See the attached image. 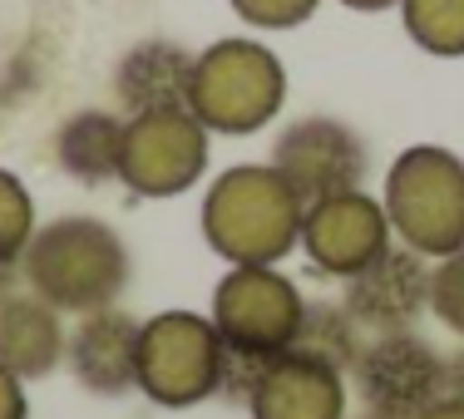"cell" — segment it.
<instances>
[{"label":"cell","mask_w":464,"mask_h":419,"mask_svg":"<svg viewBox=\"0 0 464 419\" xmlns=\"http://www.w3.org/2000/svg\"><path fill=\"white\" fill-rule=\"evenodd\" d=\"M302 311V286L277 267H227L223 281L213 286V306H208L227 356L252 360V366H267L272 356L296 346Z\"/></svg>","instance_id":"8992f818"},{"label":"cell","mask_w":464,"mask_h":419,"mask_svg":"<svg viewBox=\"0 0 464 419\" xmlns=\"http://www.w3.org/2000/svg\"><path fill=\"white\" fill-rule=\"evenodd\" d=\"M193 64L198 54L179 40H139L114 64V104L124 119L153 114V109H188L193 94Z\"/></svg>","instance_id":"5bb4252c"},{"label":"cell","mask_w":464,"mask_h":419,"mask_svg":"<svg viewBox=\"0 0 464 419\" xmlns=\"http://www.w3.org/2000/svg\"><path fill=\"white\" fill-rule=\"evenodd\" d=\"M361 346H366V326L351 316L346 296H316V301H306L302 330H296L292 350H306V356L326 360V366H336V370H351L361 356Z\"/></svg>","instance_id":"e0dca14e"},{"label":"cell","mask_w":464,"mask_h":419,"mask_svg":"<svg viewBox=\"0 0 464 419\" xmlns=\"http://www.w3.org/2000/svg\"><path fill=\"white\" fill-rule=\"evenodd\" d=\"M346 419H385V414H371V410H361V414H346Z\"/></svg>","instance_id":"484cf974"},{"label":"cell","mask_w":464,"mask_h":419,"mask_svg":"<svg viewBox=\"0 0 464 419\" xmlns=\"http://www.w3.org/2000/svg\"><path fill=\"white\" fill-rule=\"evenodd\" d=\"M361 410L385 419H415L425 405L445 395V350L420 330L366 336L356 366L346 370Z\"/></svg>","instance_id":"ba28073f"},{"label":"cell","mask_w":464,"mask_h":419,"mask_svg":"<svg viewBox=\"0 0 464 419\" xmlns=\"http://www.w3.org/2000/svg\"><path fill=\"white\" fill-rule=\"evenodd\" d=\"M445 395L464 400V340H459V346L445 356Z\"/></svg>","instance_id":"603a6c76"},{"label":"cell","mask_w":464,"mask_h":419,"mask_svg":"<svg viewBox=\"0 0 464 419\" xmlns=\"http://www.w3.org/2000/svg\"><path fill=\"white\" fill-rule=\"evenodd\" d=\"M405 35L435 60H459L464 54V0H401Z\"/></svg>","instance_id":"ac0fdd59"},{"label":"cell","mask_w":464,"mask_h":419,"mask_svg":"<svg viewBox=\"0 0 464 419\" xmlns=\"http://www.w3.org/2000/svg\"><path fill=\"white\" fill-rule=\"evenodd\" d=\"M35 197L10 168H0V267H20L35 237Z\"/></svg>","instance_id":"d6986e66"},{"label":"cell","mask_w":464,"mask_h":419,"mask_svg":"<svg viewBox=\"0 0 464 419\" xmlns=\"http://www.w3.org/2000/svg\"><path fill=\"white\" fill-rule=\"evenodd\" d=\"M267 163L282 173V183L302 197V207H312V203H322V197L366 187L371 148L346 119L306 114V119H296V124H286L277 134Z\"/></svg>","instance_id":"9c48e42d"},{"label":"cell","mask_w":464,"mask_h":419,"mask_svg":"<svg viewBox=\"0 0 464 419\" xmlns=\"http://www.w3.org/2000/svg\"><path fill=\"white\" fill-rule=\"evenodd\" d=\"M64 316L50 301H40L30 286L0 296V366L20 380H45L64 366Z\"/></svg>","instance_id":"9a60e30c"},{"label":"cell","mask_w":464,"mask_h":419,"mask_svg":"<svg viewBox=\"0 0 464 419\" xmlns=\"http://www.w3.org/2000/svg\"><path fill=\"white\" fill-rule=\"evenodd\" d=\"M119 153H124V114L119 109H80L54 134V163L84 187L119 183Z\"/></svg>","instance_id":"2e32d148"},{"label":"cell","mask_w":464,"mask_h":419,"mask_svg":"<svg viewBox=\"0 0 464 419\" xmlns=\"http://www.w3.org/2000/svg\"><path fill=\"white\" fill-rule=\"evenodd\" d=\"M0 419H30V390L20 375L0 366Z\"/></svg>","instance_id":"7402d4cb"},{"label":"cell","mask_w":464,"mask_h":419,"mask_svg":"<svg viewBox=\"0 0 464 419\" xmlns=\"http://www.w3.org/2000/svg\"><path fill=\"white\" fill-rule=\"evenodd\" d=\"M430 271H435V262H425L420 252L391 242L371 267H361L346 281L341 296H346L351 316L366 326V336L420 330V321L430 316Z\"/></svg>","instance_id":"8fae6325"},{"label":"cell","mask_w":464,"mask_h":419,"mask_svg":"<svg viewBox=\"0 0 464 419\" xmlns=\"http://www.w3.org/2000/svg\"><path fill=\"white\" fill-rule=\"evenodd\" d=\"M286 104V70L262 40L232 35L198 50L193 64V94L188 109L203 119L208 134L247 138L267 129Z\"/></svg>","instance_id":"277c9868"},{"label":"cell","mask_w":464,"mask_h":419,"mask_svg":"<svg viewBox=\"0 0 464 419\" xmlns=\"http://www.w3.org/2000/svg\"><path fill=\"white\" fill-rule=\"evenodd\" d=\"M227 385V346L213 316L159 311L139 336V395L163 410H193L218 400Z\"/></svg>","instance_id":"5b68a950"},{"label":"cell","mask_w":464,"mask_h":419,"mask_svg":"<svg viewBox=\"0 0 464 419\" xmlns=\"http://www.w3.org/2000/svg\"><path fill=\"white\" fill-rule=\"evenodd\" d=\"M302 197L272 163H237L203 193V242L227 267H277L302 237Z\"/></svg>","instance_id":"7a4b0ae2"},{"label":"cell","mask_w":464,"mask_h":419,"mask_svg":"<svg viewBox=\"0 0 464 419\" xmlns=\"http://www.w3.org/2000/svg\"><path fill=\"white\" fill-rule=\"evenodd\" d=\"M391 237L440 262L464 247V158L440 143H415L391 163L381 187Z\"/></svg>","instance_id":"3957f363"},{"label":"cell","mask_w":464,"mask_h":419,"mask_svg":"<svg viewBox=\"0 0 464 419\" xmlns=\"http://www.w3.org/2000/svg\"><path fill=\"white\" fill-rule=\"evenodd\" d=\"M139 336L143 321L119 306L74 316L70 336H64V370L74 375L80 390L99 400H124L139 390Z\"/></svg>","instance_id":"4fadbf2b"},{"label":"cell","mask_w":464,"mask_h":419,"mask_svg":"<svg viewBox=\"0 0 464 419\" xmlns=\"http://www.w3.org/2000/svg\"><path fill=\"white\" fill-rule=\"evenodd\" d=\"M227 5L252 30H296L316 15L322 0H227Z\"/></svg>","instance_id":"44dd1931"},{"label":"cell","mask_w":464,"mask_h":419,"mask_svg":"<svg viewBox=\"0 0 464 419\" xmlns=\"http://www.w3.org/2000/svg\"><path fill=\"white\" fill-rule=\"evenodd\" d=\"M391 217H385L381 197H371L366 187H351V193L322 197L302 213V237L296 252H306L322 277L331 281H351L361 267H371L385 247H391Z\"/></svg>","instance_id":"30bf717a"},{"label":"cell","mask_w":464,"mask_h":419,"mask_svg":"<svg viewBox=\"0 0 464 419\" xmlns=\"http://www.w3.org/2000/svg\"><path fill=\"white\" fill-rule=\"evenodd\" d=\"M415 419H464V400H455V395H440V400L425 405Z\"/></svg>","instance_id":"cb8c5ba5"},{"label":"cell","mask_w":464,"mask_h":419,"mask_svg":"<svg viewBox=\"0 0 464 419\" xmlns=\"http://www.w3.org/2000/svg\"><path fill=\"white\" fill-rule=\"evenodd\" d=\"M129 271L134 262H129L124 237L90 213H64L40 223L20 257L25 286L60 316H90L114 306L129 286Z\"/></svg>","instance_id":"6da1fadb"},{"label":"cell","mask_w":464,"mask_h":419,"mask_svg":"<svg viewBox=\"0 0 464 419\" xmlns=\"http://www.w3.org/2000/svg\"><path fill=\"white\" fill-rule=\"evenodd\" d=\"M242 405L252 419H346L351 380L346 370L326 366L306 350H282L257 370Z\"/></svg>","instance_id":"7c38bea8"},{"label":"cell","mask_w":464,"mask_h":419,"mask_svg":"<svg viewBox=\"0 0 464 419\" xmlns=\"http://www.w3.org/2000/svg\"><path fill=\"white\" fill-rule=\"evenodd\" d=\"M346 10H361V15H375V10H391V5H401V0H341Z\"/></svg>","instance_id":"d4e9b609"},{"label":"cell","mask_w":464,"mask_h":419,"mask_svg":"<svg viewBox=\"0 0 464 419\" xmlns=\"http://www.w3.org/2000/svg\"><path fill=\"white\" fill-rule=\"evenodd\" d=\"M213 134L193 109H153L124 119V153L119 183L134 197H179L208 173Z\"/></svg>","instance_id":"52a82bcc"},{"label":"cell","mask_w":464,"mask_h":419,"mask_svg":"<svg viewBox=\"0 0 464 419\" xmlns=\"http://www.w3.org/2000/svg\"><path fill=\"white\" fill-rule=\"evenodd\" d=\"M430 316L464 340V247L440 257L430 271Z\"/></svg>","instance_id":"ffe728a7"}]
</instances>
